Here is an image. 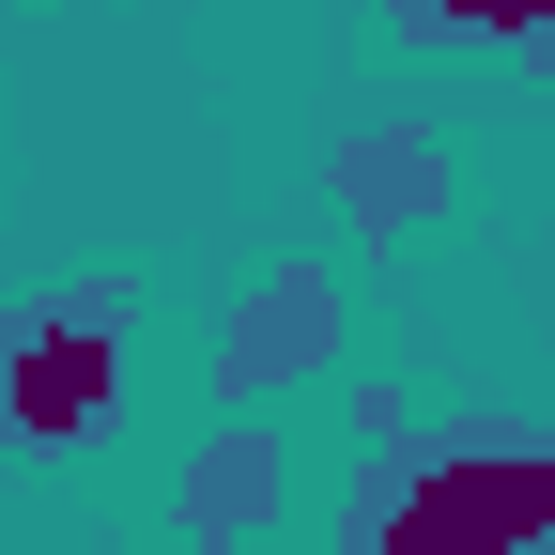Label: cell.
Instances as JSON below:
<instances>
[{"instance_id": "1", "label": "cell", "mask_w": 555, "mask_h": 555, "mask_svg": "<svg viewBox=\"0 0 555 555\" xmlns=\"http://www.w3.org/2000/svg\"><path fill=\"white\" fill-rule=\"evenodd\" d=\"M339 555H555V448L540 433H386L339 509Z\"/></svg>"}, {"instance_id": "2", "label": "cell", "mask_w": 555, "mask_h": 555, "mask_svg": "<svg viewBox=\"0 0 555 555\" xmlns=\"http://www.w3.org/2000/svg\"><path fill=\"white\" fill-rule=\"evenodd\" d=\"M124 386L139 371H124V294H108V278H62V294L0 309V448H16V463L108 448Z\"/></svg>"}, {"instance_id": "3", "label": "cell", "mask_w": 555, "mask_h": 555, "mask_svg": "<svg viewBox=\"0 0 555 555\" xmlns=\"http://www.w3.org/2000/svg\"><path fill=\"white\" fill-rule=\"evenodd\" d=\"M324 356H339V262H262L232 294V324H217V401L262 416L278 386H309Z\"/></svg>"}, {"instance_id": "4", "label": "cell", "mask_w": 555, "mask_h": 555, "mask_svg": "<svg viewBox=\"0 0 555 555\" xmlns=\"http://www.w3.org/2000/svg\"><path fill=\"white\" fill-rule=\"evenodd\" d=\"M278 494H294V448H278L262 416H232V433H201V448H185L170 525H185L201 555H232V540H262V525H278Z\"/></svg>"}, {"instance_id": "5", "label": "cell", "mask_w": 555, "mask_h": 555, "mask_svg": "<svg viewBox=\"0 0 555 555\" xmlns=\"http://www.w3.org/2000/svg\"><path fill=\"white\" fill-rule=\"evenodd\" d=\"M324 185H339L356 232H416V217H448V139L433 124H371V139L324 155Z\"/></svg>"}, {"instance_id": "6", "label": "cell", "mask_w": 555, "mask_h": 555, "mask_svg": "<svg viewBox=\"0 0 555 555\" xmlns=\"http://www.w3.org/2000/svg\"><path fill=\"white\" fill-rule=\"evenodd\" d=\"M416 47H478V62H525L555 78V0H386Z\"/></svg>"}]
</instances>
